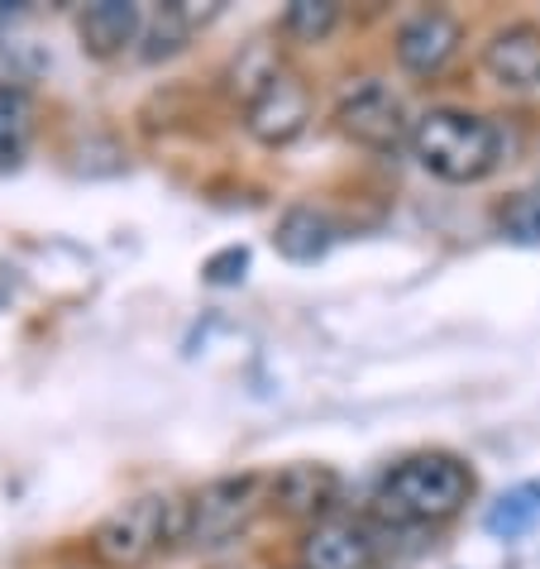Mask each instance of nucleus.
<instances>
[{"mask_svg": "<svg viewBox=\"0 0 540 569\" xmlns=\"http://www.w3.org/2000/svg\"><path fill=\"white\" fill-rule=\"evenodd\" d=\"M139 29H144V10L134 0H97L77 20V39L91 58H116L139 39Z\"/></svg>", "mask_w": 540, "mask_h": 569, "instance_id": "obj_11", "label": "nucleus"}, {"mask_svg": "<svg viewBox=\"0 0 540 569\" xmlns=\"http://www.w3.org/2000/svg\"><path fill=\"white\" fill-rule=\"evenodd\" d=\"M336 124H340V134L354 139L359 149L392 153V149L411 144V124L417 120L407 116V101L397 97L388 82H359L340 97Z\"/></svg>", "mask_w": 540, "mask_h": 569, "instance_id": "obj_5", "label": "nucleus"}, {"mask_svg": "<svg viewBox=\"0 0 540 569\" xmlns=\"http://www.w3.org/2000/svg\"><path fill=\"white\" fill-rule=\"evenodd\" d=\"M536 521H540V479H527L492 502L483 517V531L492 541H521L527 531H536Z\"/></svg>", "mask_w": 540, "mask_h": 569, "instance_id": "obj_13", "label": "nucleus"}, {"mask_svg": "<svg viewBox=\"0 0 540 569\" xmlns=\"http://www.w3.org/2000/svg\"><path fill=\"white\" fill-rule=\"evenodd\" d=\"M216 10H197L192 0H178V6H163L158 10V20L149 29V49L144 58H168V53H178L187 39L197 34V24H206Z\"/></svg>", "mask_w": 540, "mask_h": 569, "instance_id": "obj_14", "label": "nucleus"}, {"mask_svg": "<svg viewBox=\"0 0 540 569\" xmlns=\"http://www.w3.org/2000/svg\"><path fill=\"white\" fill-rule=\"evenodd\" d=\"M340 502V473L326 465H288L282 473H273V508L288 517H307L316 521Z\"/></svg>", "mask_w": 540, "mask_h": 569, "instance_id": "obj_10", "label": "nucleus"}, {"mask_svg": "<svg viewBox=\"0 0 540 569\" xmlns=\"http://www.w3.org/2000/svg\"><path fill=\"white\" fill-rule=\"evenodd\" d=\"M24 14V6H14V0H0V34H6V29L14 24Z\"/></svg>", "mask_w": 540, "mask_h": 569, "instance_id": "obj_19", "label": "nucleus"}, {"mask_svg": "<svg viewBox=\"0 0 540 569\" xmlns=\"http://www.w3.org/2000/svg\"><path fill=\"white\" fill-rule=\"evenodd\" d=\"M273 244L288 263H316V259H326L330 244H336V226H330V216L316 211V207H288L278 216Z\"/></svg>", "mask_w": 540, "mask_h": 569, "instance_id": "obj_12", "label": "nucleus"}, {"mask_svg": "<svg viewBox=\"0 0 540 569\" xmlns=\"http://www.w3.org/2000/svg\"><path fill=\"white\" fill-rule=\"evenodd\" d=\"M473 498V469L459 455L444 450H421L407 455L402 465H392L378 483V512L392 527H431V521H450L464 512Z\"/></svg>", "mask_w": 540, "mask_h": 569, "instance_id": "obj_2", "label": "nucleus"}, {"mask_svg": "<svg viewBox=\"0 0 540 569\" xmlns=\"http://www.w3.org/2000/svg\"><path fill=\"white\" fill-rule=\"evenodd\" d=\"M483 72L507 91H531L540 87V24L517 20L502 24L483 43Z\"/></svg>", "mask_w": 540, "mask_h": 569, "instance_id": "obj_9", "label": "nucleus"}, {"mask_svg": "<svg viewBox=\"0 0 540 569\" xmlns=\"http://www.w3.org/2000/svg\"><path fill=\"white\" fill-rule=\"evenodd\" d=\"M244 268H249V249L244 244H230V249H220V254L206 259L201 278L211 282V288H234V282L244 278Z\"/></svg>", "mask_w": 540, "mask_h": 569, "instance_id": "obj_18", "label": "nucleus"}, {"mask_svg": "<svg viewBox=\"0 0 540 569\" xmlns=\"http://www.w3.org/2000/svg\"><path fill=\"white\" fill-rule=\"evenodd\" d=\"M29 130H34V101H29V91L14 82H0V163H14L24 153Z\"/></svg>", "mask_w": 540, "mask_h": 569, "instance_id": "obj_15", "label": "nucleus"}, {"mask_svg": "<svg viewBox=\"0 0 540 569\" xmlns=\"http://www.w3.org/2000/svg\"><path fill=\"white\" fill-rule=\"evenodd\" d=\"M459 43H464V24H459L450 10L426 6V10L411 14V20H402L392 49H397V62H402L407 72L431 77L459 53Z\"/></svg>", "mask_w": 540, "mask_h": 569, "instance_id": "obj_8", "label": "nucleus"}, {"mask_svg": "<svg viewBox=\"0 0 540 569\" xmlns=\"http://www.w3.org/2000/svg\"><path fill=\"white\" fill-rule=\"evenodd\" d=\"M498 220L517 244H540V182L521 187V192L498 211Z\"/></svg>", "mask_w": 540, "mask_h": 569, "instance_id": "obj_17", "label": "nucleus"}, {"mask_svg": "<svg viewBox=\"0 0 540 569\" xmlns=\"http://www.w3.org/2000/svg\"><path fill=\"white\" fill-rule=\"evenodd\" d=\"M383 546L369 521L326 517L301 536V569H373Z\"/></svg>", "mask_w": 540, "mask_h": 569, "instance_id": "obj_7", "label": "nucleus"}, {"mask_svg": "<svg viewBox=\"0 0 540 569\" xmlns=\"http://www.w3.org/2000/svg\"><path fill=\"white\" fill-rule=\"evenodd\" d=\"M311 124V87L297 72L278 68L268 82H259L244 101V130L268 149H282Z\"/></svg>", "mask_w": 540, "mask_h": 569, "instance_id": "obj_6", "label": "nucleus"}, {"mask_svg": "<svg viewBox=\"0 0 540 569\" xmlns=\"http://www.w3.org/2000/svg\"><path fill=\"white\" fill-rule=\"evenodd\" d=\"M178 541H187V498L139 493L97 521L91 556L106 569H139Z\"/></svg>", "mask_w": 540, "mask_h": 569, "instance_id": "obj_3", "label": "nucleus"}, {"mask_svg": "<svg viewBox=\"0 0 540 569\" xmlns=\"http://www.w3.org/2000/svg\"><path fill=\"white\" fill-rule=\"evenodd\" d=\"M336 24H340V6H330V0H292L288 14H282V29L301 43H326Z\"/></svg>", "mask_w": 540, "mask_h": 569, "instance_id": "obj_16", "label": "nucleus"}, {"mask_svg": "<svg viewBox=\"0 0 540 569\" xmlns=\"http://www.w3.org/2000/svg\"><path fill=\"white\" fill-rule=\"evenodd\" d=\"M411 153H417V163L431 178L469 187L502 168L507 134L488 116H473V110H459V106H436L411 124Z\"/></svg>", "mask_w": 540, "mask_h": 569, "instance_id": "obj_1", "label": "nucleus"}, {"mask_svg": "<svg viewBox=\"0 0 540 569\" xmlns=\"http://www.w3.org/2000/svg\"><path fill=\"white\" fill-rule=\"evenodd\" d=\"M273 502V473H226L187 498V541L220 546L240 536L253 517Z\"/></svg>", "mask_w": 540, "mask_h": 569, "instance_id": "obj_4", "label": "nucleus"}]
</instances>
